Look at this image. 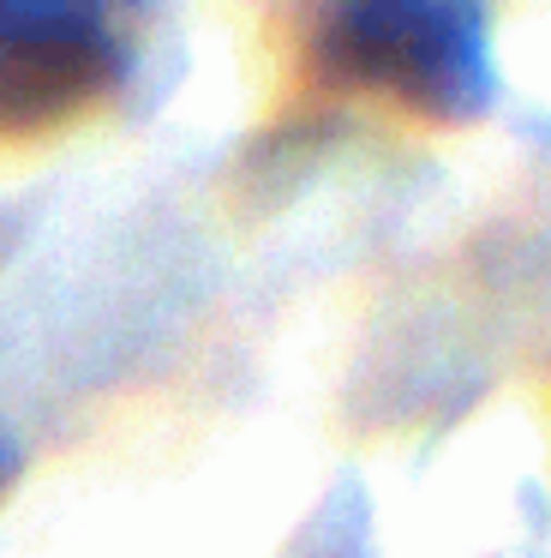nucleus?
Segmentation results:
<instances>
[{
  "label": "nucleus",
  "mask_w": 551,
  "mask_h": 558,
  "mask_svg": "<svg viewBox=\"0 0 551 558\" xmlns=\"http://www.w3.org/2000/svg\"><path fill=\"white\" fill-rule=\"evenodd\" d=\"M306 61L330 90L462 126L498 102L491 25L462 0H354L318 13Z\"/></svg>",
  "instance_id": "1"
},
{
  "label": "nucleus",
  "mask_w": 551,
  "mask_h": 558,
  "mask_svg": "<svg viewBox=\"0 0 551 558\" xmlns=\"http://www.w3.org/2000/svg\"><path fill=\"white\" fill-rule=\"evenodd\" d=\"M132 43L90 0H0V145L54 138L126 90Z\"/></svg>",
  "instance_id": "2"
},
{
  "label": "nucleus",
  "mask_w": 551,
  "mask_h": 558,
  "mask_svg": "<svg viewBox=\"0 0 551 558\" xmlns=\"http://www.w3.org/2000/svg\"><path fill=\"white\" fill-rule=\"evenodd\" d=\"M12 474H19V445H12V433L0 426V493L12 486Z\"/></svg>",
  "instance_id": "3"
}]
</instances>
